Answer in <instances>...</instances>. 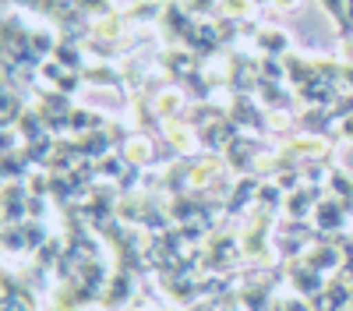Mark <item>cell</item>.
Segmentation results:
<instances>
[{"mask_svg":"<svg viewBox=\"0 0 353 311\" xmlns=\"http://www.w3.org/2000/svg\"><path fill=\"white\" fill-rule=\"evenodd\" d=\"M184 8L194 14V18H216L219 14V0H184Z\"/></svg>","mask_w":353,"mask_h":311,"instance_id":"cb8c5ba5","label":"cell"},{"mask_svg":"<svg viewBox=\"0 0 353 311\" xmlns=\"http://www.w3.org/2000/svg\"><path fill=\"white\" fill-rule=\"evenodd\" d=\"M216 304H219V301H216V297H209V301H201V304H194L191 311H216Z\"/></svg>","mask_w":353,"mask_h":311,"instance_id":"8d00e7d4","label":"cell"},{"mask_svg":"<svg viewBox=\"0 0 353 311\" xmlns=\"http://www.w3.org/2000/svg\"><path fill=\"white\" fill-rule=\"evenodd\" d=\"M110 121L103 117L99 110H88V106H74L71 110V134H85V131H103Z\"/></svg>","mask_w":353,"mask_h":311,"instance_id":"30bf717a","label":"cell"},{"mask_svg":"<svg viewBox=\"0 0 353 311\" xmlns=\"http://www.w3.org/2000/svg\"><path fill=\"white\" fill-rule=\"evenodd\" d=\"M346 14H350V21H353V0H350V4H346Z\"/></svg>","mask_w":353,"mask_h":311,"instance_id":"74e56055","label":"cell"},{"mask_svg":"<svg viewBox=\"0 0 353 311\" xmlns=\"http://www.w3.org/2000/svg\"><path fill=\"white\" fill-rule=\"evenodd\" d=\"M336 134H339V138H346V141H353V113L336 124Z\"/></svg>","mask_w":353,"mask_h":311,"instance_id":"836d02e7","label":"cell"},{"mask_svg":"<svg viewBox=\"0 0 353 311\" xmlns=\"http://www.w3.org/2000/svg\"><path fill=\"white\" fill-rule=\"evenodd\" d=\"M293 128H297L301 134H311V138H321V134H336V121H332V113L329 106H304L297 113V121H293Z\"/></svg>","mask_w":353,"mask_h":311,"instance_id":"7a4b0ae2","label":"cell"},{"mask_svg":"<svg viewBox=\"0 0 353 311\" xmlns=\"http://www.w3.org/2000/svg\"><path fill=\"white\" fill-rule=\"evenodd\" d=\"M283 68H286V81L293 85V89H301L307 78H314L311 61H307V57H297V53H286L283 57Z\"/></svg>","mask_w":353,"mask_h":311,"instance_id":"4fadbf2b","label":"cell"},{"mask_svg":"<svg viewBox=\"0 0 353 311\" xmlns=\"http://www.w3.org/2000/svg\"><path fill=\"white\" fill-rule=\"evenodd\" d=\"M57 43H61V36H53L50 28H32V36H28V46H32L43 61H50V57H53Z\"/></svg>","mask_w":353,"mask_h":311,"instance_id":"d6986e66","label":"cell"},{"mask_svg":"<svg viewBox=\"0 0 353 311\" xmlns=\"http://www.w3.org/2000/svg\"><path fill=\"white\" fill-rule=\"evenodd\" d=\"M81 78H85V81H92V85H110V89H124V78H121V71L110 68V64L85 68V71H81Z\"/></svg>","mask_w":353,"mask_h":311,"instance_id":"5bb4252c","label":"cell"},{"mask_svg":"<svg viewBox=\"0 0 353 311\" xmlns=\"http://www.w3.org/2000/svg\"><path fill=\"white\" fill-rule=\"evenodd\" d=\"M106 134H110V141H113V149H124L128 141H131V128L121 124V121H110V124H106Z\"/></svg>","mask_w":353,"mask_h":311,"instance_id":"d4e9b609","label":"cell"},{"mask_svg":"<svg viewBox=\"0 0 353 311\" xmlns=\"http://www.w3.org/2000/svg\"><path fill=\"white\" fill-rule=\"evenodd\" d=\"M4 251H8V254L25 251V234H21V223H18V226H4ZM25 254H28V251H25Z\"/></svg>","mask_w":353,"mask_h":311,"instance_id":"603a6c76","label":"cell"},{"mask_svg":"<svg viewBox=\"0 0 353 311\" xmlns=\"http://www.w3.org/2000/svg\"><path fill=\"white\" fill-rule=\"evenodd\" d=\"M329 113H332V121H336V124H339L343 117H350V113H353V89H339V96L332 99Z\"/></svg>","mask_w":353,"mask_h":311,"instance_id":"7402d4cb","label":"cell"},{"mask_svg":"<svg viewBox=\"0 0 353 311\" xmlns=\"http://www.w3.org/2000/svg\"><path fill=\"white\" fill-rule=\"evenodd\" d=\"M311 223H314V230H318V234L339 237V234L346 230L350 216H346V209H343V202H339V198L325 194V198H321V202L314 205V212H311Z\"/></svg>","mask_w":353,"mask_h":311,"instance_id":"6da1fadb","label":"cell"},{"mask_svg":"<svg viewBox=\"0 0 353 311\" xmlns=\"http://www.w3.org/2000/svg\"><path fill=\"white\" fill-rule=\"evenodd\" d=\"M21 234H25V251H28V254H36V251L50 241L46 223H39V219H25V223H21Z\"/></svg>","mask_w":353,"mask_h":311,"instance_id":"2e32d148","label":"cell"},{"mask_svg":"<svg viewBox=\"0 0 353 311\" xmlns=\"http://www.w3.org/2000/svg\"><path fill=\"white\" fill-rule=\"evenodd\" d=\"M254 46H258L261 57H286L290 53V36L283 32V28H258Z\"/></svg>","mask_w":353,"mask_h":311,"instance_id":"ba28073f","label":"cell"},{"mask_svg":"<svg viewBox=\"0 0 353 311\" xmlns=\"http://www.w3.org/2000/svg\"><path fill=\"white\" fill-rule=\"evenodd\" d=\"M258 188H261V181L254 174H244L237 184H233L230 198H226V216H241L251 202H258Z\"/></svg>","mask_w":353,"mask_h":311,"instance_id":"8992f818","label":"cell"},{"mask_svg":"<svg viewBox=\"0 0 353 311\" xmlns=\"http://www.w3.org/2000/svg\"><path fill=\"white\" fill-rule=\"evenodd\" d=\"M346 4H350V0H321V8L329 11L332 21H343L346 18Z\"/></svg>","mask_w":353,"mask_h":311,"instance_id":"f1b7e54d","label":"cell"},{"mask_svg":"<svg viewBox=\"0 0 353 311\" xmlns=\"http://www.w3.org/2000/svg\"><path fill=\"white\" fill-rule=\"evenodd\" d=\"M251 11H254V0H219V14H226L233 21H248Z\"/></svg>","mask_w":353,"mask_h":311,"instance_id":"44dd1931","label":"cell"},{"mask_svg":"<svg viewBox=\"0 0 353 311\" xmlns=\"http://www.w3.org/2000/svg\"><path fill=\"white\" fill-rule=\"evenodd\" d=\"M74 146H78V156H85V159H103V156H110L113 152V141H110V134H106V128L103 131H85V134H74Z\"/></svg>","mask_w":353,"mask_h":311,"instance_id":"52a82bcc","label":"cell"},{"mask_svg":"<svg viewBox=\"0 0 353 311\" xmlns=\"http://www.w3.org/2000/svg\"><path fill=\"white\" fill-rule=\"evenodd\" d=\"M283 311H314L307 297H286L283 301Z\"/></svg>","mask_w":353,"mask_h":311,"instance_id":"4dcf8cb0","label":"cell"},{"mask_svg":"<svg viewBox=\"0 0 353 311\" xmlns=\"http://www.w3.org/2000/svg\"><path fill=\"white\" fill-rule=\"evenodd\" d=\"M339 43H343V46H339V50H343V57H339V61L353 64V39H339Z\"/></svg>","mask_w":353,"mask_h":311,"instance_id":"e575fe53","label":"cell"},{"mask_svg":"<svg viewBox=\"0 0 353 311\" xmlns=\"http://www.w3.org/2000/svg\"><path fill=\"white\" fill-rule=\"evenodd\" d=\"M134 287H131V272H121V269H113L110 279H106V287L99 294V308L103 311H117V308H124L131 301Z\"/></svg>","mask_w":353,"mask_h":311,"instance_id":"277c9868","label":"cell"},{"mask_svg":"<svg viewBox=\"0 0 353 311\" xmlns=\"http://www.w3.org/2000/svg\"><path fill=\"white\" fill-rule=\"evenodd\" d=\"M219 244H226V241H223V234H212V237H209V248H219ZM209 259H216V262H212V269H223V262H219V259H223V251H209Z\"/></svg>","mask_w":353,"mask_h":311,"instance_id":"1f68e13d","label":"cell"},{"mask_svg":"<svg viewBox=\"0 0 353 311\" xmlns=\"http://www.w3.org/2000/svg\"><path fill=\"white\" fill-rule=\"evenodd\" d=\"M18 128H4V134H0V152H18L21 146H18Z\"/></svg>","mask_w":353,"mask_h":311,"instance_id":"83f0119b","label":"cell"},{"mask_svg":"<svg viewBox=\"0 0 353 311\" xmlns=\"http://www.w3.org/2000/svg\"><path fill=\"white\" fill-rule=\"evenodd\" d=\"M163 4H166V0H134V4L124 11V18H128V25L159 21V18H163Z\"/></svg>","mask_w":353,"mask_h":311,"instance_id":"7c38bea8","label":"cell"},{"mask_svg":"<svg viewBox=\"0 0 353 311\" xmlns=\"http://www.w3.org/2000/svg\"><path fill=\"white\" fill-rule=\"evenodd\" d=\"M8 4H14V8H21V11H36L39 0H8Z\"/></svg>","mask_w":353,"mask_h":311,"instance_id":"d590c367","label":"cell"},{"mask_svg":"<svg viewBox=\"0 0 353 311\" xmlns=\"http://www.w3.org/2000/svg\"><path fill=\"white\" fill-rule=\"evenodd\" d=\"M128 166H131V163L124 159V152H121V149H117V152H110V156H103V159H99V177L117 184V181H121V177L128 174Z\"/></svg>","mask_w":353,"mask_h":311,"instance_id":"9a60e30c","label":"cell"},{"mask_svg":"<svg viewBox=\"0 0 353 311\" xmlns=\"http://www.w3.org/2000/svg\"><path fill=\"white\" fill-rule=\"evenodd\" d=\"M325 188H329V194H332V198H339L343 209H346V216L353 219V177L346 174V170L332 166V170H329V181H325Z\"/></svg>","mask_w":353,"mask_h":311,"instance_id":"9c48e42d","label":"cell"},{"mask_svg":"<svg viewBox=\"0 0 353 311\" xmlns=\"http://www.w3.org/2000/svg\"><path fill=\"white\" fill-rule=\"evenodd\" d=\"M283 202H286V191H283L276 181H269V184L258 188V205H261V209H283Z\"/></svg>","mask_w":353,"mask_h":311,"instance_id":"ffe728a7","label":"cell"},{"mask_svg":"<svg viewBox=\"0 0 353 311\" xmlns=\"http://www.w3.org/2000/svg\"><path fill=\"white\" fill-rule=\"evenodd\" d=\"M230 117L237 121V124H244V128H258V131H265V128L272 124L269 121V110L251 103V96H244V92H237V96L230 99Z\"/></svg>","mask_w":353,"mask_h":311,"instance_id":"3957f363","label":"cell"},{"mask_svg":"<svg viewBox=\"0 0 353 311\" xmlns=\"http://www.w3.org/2000/svg\"><path fill=\"white\" fill-rule=\"evenodd\" d=\"M85 85V78H81V71H68L61 81H57V92H64V96H74L78 89Z\"/></svg>","mask_w":353,"mask_h":311,"instance_id":"4316f807","label":"cell"},{"mask_svg":"<svg viewBox=\"0 0 353 311\" xmlns=\"http://www.w3.org/2000/svg\"><path fill=\"white\" fill-rule=\"evenodd\" d=\"M121 152L131 166H149V163H156V141L152 138H131Z\"/></svg>","mask_w":353,"mask_h":311,"instance_id":"8fae6325","label":"cell"},{"mask_svg":"<svg viewBox=\"0 0 353 311\" xmlns=\"http://www.w3.org/2000/svg\"><path fill=\"white\" fill-rule=\"evenodd\" d=\"M254 4H269V8H276V11H293L301 0H254Z\"/></svg>","mask_w":353,"mask_h":311,"instance_id":"d6a6232c","label":"cell"},{"mask_svg":"<svg viewBox=\"0 0 353 311\" xmlns=\"http://www.w3.org/2000/svg\"><path fill=\"white\" fill-rule=\"evenodd\" d=\"M138 181H141V166H128V174H124L121 181H117V188H121V191L128 194V191H131Z\"/></svg>","mask_w":353,"mask_h":311,"instance_id":"f546056e","label":"cell"},{"mask_svg":"<svg viewBox=\"0 0 353 311\" xmlns=\"http://www.w3.org/2000/svg\"><path fill=\"white\" fill-rule=\"evenodd\" d=\"M28 194L32 198H50V174H28Z\"/></svg>","mask_w":353,"mask_h":311,"instance_id":"484cf974","label":"cell"},{"mask_svg":"<svg viewBox=\"0 0 353 311\" xmlns=\"http://www.w3.org/2000/svg\"><path fill=\"white\" fill-rule=\"evenodd\" d=\"M0 174H4V181H28V163L21 159V149L0 156Z\"/></svg>","mask_w":353,"mask_h":311,"instance_id":"e0dca14e","label":"cell"},{"mask_svg":"<svg viewBox=\"0 0 353 311\" xmlns=\"http://www.w3.org/2000/svg\"><path fill=\"white\" fill-rule=\"evenodd\" d=\"M18 134H21L25 141H32V138L46 134V124H43V113H39L36 106H28V110L21 113V121H18Z\"/></svg>","mask_w":353,"mask_h":311,"instance_id":"ac0fdd59","label":"cell"},{"mask_svg":"<svg viewBox=\"0 0 353 311\" xmlns=\"http://www.w3.org/2000/svg\"><path fill=\"white\" fill-rule=\"evenodd\" d=\"M297 92V99L304 103V106H332V99L339 96V85L336 81H325V78H307L301 89H293Z\"/></svg>","mask_w":353,"mask_h":311,"instance_id":"5b68a950","label":"cell"}]
</instances>
